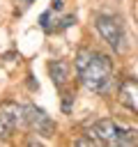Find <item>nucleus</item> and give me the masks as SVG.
I'll use <instances>...</instances> for the list:
<instances>
[{
	"mask_svg": "<svg viewBox=\"0 0 138 147\" xmlns=\"http://www.w3.org/2000/svg\"><path fill=\"white\" fill-rule=\"evenodd\" d=\"M78 80L94 94H108L115 87V71L113 62L108 55L92 51V48H80L74 60Z\"/></svg>",
	"mask_w": 138,
	"mask_h": 147,
	"instance_id": "nucleus-1",
	"label": "nucleus"
},
{
	"mask_svg": "<svg viewBox=\"0 0 138 147\" xmlns=\"http://www.w3.org/2000/svg\"><path fill=\"white\" fill-rule=\"evenodd\" d=\"M90 136H94L103 145H115V147H133L138 145V131L131 126H124L115 119H99L92 124Z\"/></svg>",
	"mask_w": 138,
	"mask_h": 147,
	"instance_id": "nucleus-2",
	"label": "nucleus"
},
{
	"mask_svg": "<svg viewBox=\"0 0 138 147\" xmlns=\"http://www.w3.org/2000/svg\"><path fill=\"white\" fill-rule=\"evenodd\" d=\"M94 25H97V32L103 37V41L115 53H124V30H122V23L117 16L101 14V16H97Z\"/></svg>",
	"mask_w": 138,
	"mask_h": 147,
	"instance_id": "nucleus-3",
	"label": "nucleus"
},
{
	"mask_svg": "<svg viewBox=\"0 0 138 147\" xmlns=\"http://www.w3.org/2000/svg\"><path fill=\"white\" fill-rule=\"evenodd\" d=\"M21 122L32 133H39V136H53L55 133V122L51 119V115L44 108H37L32 103L21 108Z\"/></svg>",
	"mask_w": 138,
	"mask_h": 147,
	"instance_id": "nucleus-4",
	"label": "nucleus"
},
{
	"mask_svg": "<svg viewBox=\"0 0 138 147\" xmlns=\"http://www.w3.org/2000/svg\"><path fill=\"white\" fill-rule=\"evenodd\" d=\"M21 108L14 101H5L0 103V140H7L14 136L18 122H21Z\"/></svg>",
	"mask_w": 138,
	"mask_h": 147,
	"instance_id": "nucleus-5",
	"label": "nucleus"
},
{
	"mask_svg": "<svg viewBox=\"0 0 138 147\" xmlns=\"http://www.w3.org/2000/svg\"><path fill=\"white\" fill-rule=\"evenodd\" d=\"M55 11H60V9L51 7L48 11H44V14L39 16V25H41L46 32H60V30L69 28L71 23H76V16H71V14H67V16H55Z\"/></svg>",
	"mask_w": 138,
	"mask_h": 147,
	"instance_id": "nucleus-6",
	"label": "nucleus"
},
{
	"mask_svg": "<svg viewBox=\"0 0 138 147\" xmlns=\"http://www.w3.org/2000/svg\"><path fill=\"white\" fill-rule=\"evenodd\" d=\"M117 96L124 108H129L131 113H138V80L136 78H124L120 83Z\"/></svg>",
	"mask_w": 138,
	"mask_h": 147,
	"instance_id": "nucleus-7",
	"label": "nucleus"
},
{
	"mask_svg": "<svg viewBox=\"0 0 138 147\" xmlns=\"http://www.w3.org/2000/svg\"><path fill=\"white\" fill-rule=\"evenodd\" d=\"M48 74H51V80L55 87H64L69 80V74H71V64L67 60H55L48 64Z\"/></svg>",
	"mask_w": 138,
	"mask_h": 147,
	"instance_id": "nucleus-8",
	"label": "nucleus"
},
{
	"mask_svg": "<svg viewBox=\"0 0 138 147\" xmlns=\"http://www.w3.org/2000/svg\"><path fill=\"white\" fill-rule=\"evenodd\" d=\"M71 99H74L71 94H64V101H62V110H64V113L71 110Z\"/></svg>",
	"mask_w": 138,
	"mask_h": 147,
	"instance_id": "nucleus-9",
	"label": "nucleus"
},
{
	"mask_svg": "<svg viewBox=\"0 0 138 147\" xmlns=\"http://www.w3.org/2000/svg\"><path fill=\"white\" fill-rule=\"evenodd\" d=\"M25 2H34V0H25Z\"/></svg>",
	"mask_w": 138,
	"mask_h": 147,
	"instance_id": "nucleus-10",
	"label": "nucleus"
}]
</instances>
